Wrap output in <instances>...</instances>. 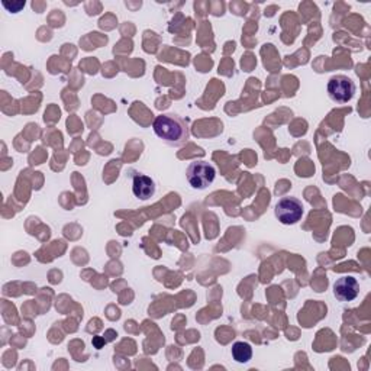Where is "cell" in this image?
<instances>
[{"instance_id":"obj_2","label":"cell","mask_w":371,"mask_h":371,"mask_svg":"<svg viewBox=\"0 0 371 371\" xmlns=\"http://www.w3.org/2000/svg\"><path fill=\"white\" fill-rule=\"evenodd\" d=\"M189 184L196 190H205L215 181L216 168L208 161H193L186 170Z\"/></svg>"},{"instance_id":"obj_4","label":"cell","mask_w":371,"mask_h":371,"mask_svg":"<svg viewBox=\"0 0 371 371\" xmlns=\"http://www.w3.org/2000/svg\"><path fill=\"white\" fill-rule=\"evenodd\" d=\"M356 83H354L348 76H333L328 81V94L332 102L335 104H348L349 100L356 94Z\"/></svg>"},{"instance_id":"obj_6","label":"cell","mask_w":371,"mask_h":371,"mask_svg":"<svg viewBox=\"0 0 371 371\" xmlns=\"http://www.w3.org/2000/svg\"><path fill=\"white\" fill-rule=\"evenodd\" d=\"M156 181L145 174H135L132 179L133 196L140 200H149L156 195Z\"/></svg>"},{"instance_id":"obj_8","label":"cell","mask_w":371,"mask_h":371,"mask_svg":"<svg viewBox=\"0 0 371 371\" xmlns=\"http://www.w3.org/2000/svg\"><path fill=\"white\" fill-rule=\"evenodd\" d=\"M3 6H5L9 12L16 13V12H19V10L25 6V2H18V3H12V5H9L8 2H3Z\"/></svg>"},{"instance_id":"obj_1","label":"cell","mask_w":371,"mask_h":371,"mask_svg":"<svg viewBox=\"0 0 371 371\" xmlns=\"http://www.w3.org/2000/svg\"><path fill=\"white\" fill-rule=\"evenodd\" d=\"M153 129L164 144L174 148L186 145L190 140L189 124L173 113L158 115L153 122Z\"/></svg>"},{"instance_id":"obj_5","label":"cell","mask_w":371,"mask_h":371,"mask_svg":"<svg viewBox=\"0 0 371 371\" xmlns=\"http://www.w3.org/2000/svg\"><path fill=\"white\" fill-rule=\"evenodd\" d=\"M333 295L340 302H352L360 295V284L357 279L344 276L333 283Z\"/></svg>"},{"instance_id":"obj_7","label":"cell","mask_w":371,"mask_h":371,"mask_svg":"<svg viewBox=\"0 0 371 371\" xmlns=\"http://www.w3.org/2000/svg\"><path fill=\"white\" fill-rule=\"evenodd\" d=\"M232 357L233 360L240 363V364H245L252 358V348L248 343H235L232 345Z\"/></svg>"},{"instance_id":"obj_3","label":"cell","mask_w":371,"mask_h":371,"mask_svg":"<svg viewBox=\"0 0 371 371\" xmlns=\"http://www.w3.org/2000/svg\"><path fill=\"white\" fill-rule=\"evenodd\" d=\"M274 213L283 225H295L303 217L305 211L297 197L284 196L276 204Z\"/></svg>"}]
</instances>
